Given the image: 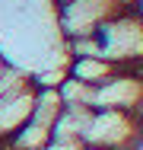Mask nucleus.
Listing matches in <instances>:
<instances>
[{"label":"nucleus","instance_id":"1","mask_svg":"<svg viewBox=\"0 0 143 150\" xmlns=\"http://www.w3.org/2000/svg\"><path fill=\"white\" fill-rule=\"evenodd\" d=\"M54 3H60V0H54Z\"/></svg>","mask_w":143,"mask_h":150}]
</instances>
